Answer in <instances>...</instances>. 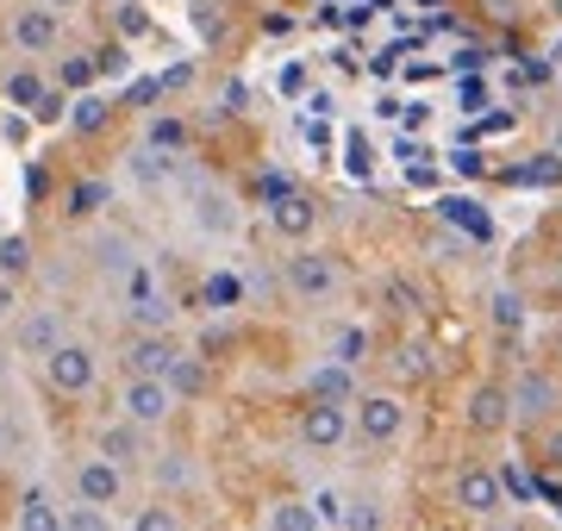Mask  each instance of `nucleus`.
<instances>
[{"label": "nucleus", "mask_w": 562, "mask_h": 531, "mask_svg": "<svg viewBox=\"0 0 562 531\" xmlns=\"http://www.w3.org/2000/svg\"><path fill=\"white\" fill-rule=\"evenodd\" d=\"M281 287L301 301V307H325L344 294V263L331 250H313V245H294V257H281Z\"/></svg>", "instance_id": "f257e3e1"}, {"label": "nucleus", "mask_w": 562, "mask_h": 531, "mask_svg": "<svg viewBox=\"0 0 562 531\" xmlns=\"http://www.w3.org/2000/svg\"><path fill=\"white\" fill-rule=\"evenodd\" d=\"M38 375L50 394L81 400V394H94V382H101V350L88 344V338H63L50 357H38Z\"/></svg>", "instance_id": "f03ea898"}, {"label": "nucleus", "mask_w": 562, "mask_h": 531, "mask_svg": "<svg viewBox=\"0 0 562 531\" xmlns=\"http://www.w3.org/2000/svg\"><path fill=\"white\" fill-rule=\"evenodd\" d=\"M7 44L20 50V57H50L63 44V13H50L44 0H25L7 13Z\"/></svg>", "instance_id": "7ed1b4c3"}, {"label": "nucleus", "mask_w": 562, "mask_h": 531, "mask_svg": "<svg viewBox=\"0 0 562 531\" xmlns=\"http://www.w3.org/2000/svg\"><path fill=\"white\" fill-rule=\"evenodd\" d=\"M69 488H76V500H88V507H125V494H132V475L120 470V463H106V456H76V470H69Z\"/></svg>", "instance_id": "20e7f679"}, {"label": "nucleus", "mask_w": 562, "mask_h": 531, "mask_svg": "<svg viewBox=\"0 0 562 531\" xmlns=\"http://www.w3.org/2000/svg\"><path fill=\"white\" fill-rule=\"evenodd\" d=\"M188 225L220 245V238H238L244 213H238V201H232L220 182H188Z\"/></svg>", "instance_id": "39448f33"}, {"label": "nucleus", "mask_w": 562, "mask_h": 531, "mask_svg": "<svg viewBox=\"0 0 562 531\" xmlns=\"http://www.w3.org/2000/svg\"><path fill=\"white\" fill-rule=\"evenodd\" d=\"M176 394H169V382H150V375H125L120 382V419H132V426L144 431H162L169 419H176Z\"/></svg>", "instance_id": "423d86ee"}, {"label": "nucleus", "mask_w": 562, "mask_h": 531, "mask_svg": "<svg viewBox=\"0 0 562 531\" xmlns=\"http://www.w3.org/2000/svg\"><path fill=\"white\" fill-rule=\"evenodd\" d=\"M450 507L469 512V519H494V512L506 507V475L482 470V463L457 470V482H450Z\"/></svg>", "instance_id": "0eeeda50"}, {"label": "nucleus", "mask_w": 562, "mask_h": 531, "mask_svg": "<svg viewBox=\"0 0 562 531\" xmlns=\"http://www.w3.org/2000/svg\"><path fill=\"white\" fill-rule=\"evenodd\" d=\"M94 456H106V463H120V470L132 475V470H144V463H150V431L113 413V419H101V426H94Z\"/></svg>", "instance_id": "6e6552de"}, {"label": "nucleus", "mask_w": 562, "mask_h": 531, "mask_svg": "<svg viewBox=\"0 0 562 531\" xmlns=\"http://www.w3.org/2000/svg\"><path fill=\"white\" fill-rule=\"evenodd\" d=\"M176 357H181L176 331H132L120 344V369L125 375H150V382H162L176 369Z\"/></svg>", "instance_id": "1a4fd4ad"}, {"label": "nucleus", "mask_w": 562, "mask_h": 531, "mask_svg": "<svg viewBox=\"0 0 562 531\" xmlns=\"http://www.w3.org/2000/svg\"><path fill=\"white\" fill-rule=\"evenodd\" d=\"M506 400H513V419L519 426H550L562 407V388H557V375H543V369H525L519 382L506 388Z\"/></svg>", "instance_id": "9d476101"}, {"label": "nucleus", "mask_w": 562, "mask_h": 531, "mask_svg": "<svg viewBox=\"0 0 562 531\" xmlns=\"http://www.w3.org/2000/svg\"><path fill=\"white\" fill-rule=\"evenodd\" d=\"M294 431H301L306 450H338L350 438V400H306Z\"/></svg>", "instance_id": "9b49d317"}, {"label": "nucleus", "mask_w": 562, "mask_h": 531, "mask_svg": "<svg viewBox=\"0 0 562 531\" xmlns=\"http://www.w3.org/2000/svg\"><path fill=\"white\" fill-rule=\"evenodd\" d=\"M350 426H357L369 444H394L406 431V400L401 394H362L357 413H350Z\"/></svg>", "instance_id": "f8f14e48"}, {"label": "nucleus", "mask_w": 562, "mask_h": 531, "mask_svg": "<svg viewBox=\"0 0 562 531\" xmlns=\"http://www.w3.org/2000/svg\"><path fill=\"white\" fill-rule=\"evenodd\" d=\"M69 331H63V313L57 307H32V313H20V326H13V357H50V350L63 344Z\"/></svg>", "instance_id": "ddd939ff"}, {"label": "nucleus", "mask_w": 562, "mask_h": 531, "mask_svg": "<svg viewBox=\"0 0 562 531\" xmlns=\"http://www.w3.org/2000/svg\"><path fill=\"white\" fill-rule=\"evenodd\" d=\"M269 225H276L281 238H288V245H306V238L319 231V201L294 188V194H281V201H269Z\"/></svg>", "instance_id": "4468645a"}, {"label": "nucleus", "mask_w": 562, "mask_h": 531, "mask_svg": "<svg viewBox=\"0 0 562 531\" xmlns=\"http://www.w3.org/2000/svg\"><path fill=\"white\" fill-rule=\"evenodd\" d=\"M469 431L475 438H494V431H506L513 426V400H506V382H482V388L469 394Z\"/></svg>", "instance_id": "2eb2a0df"}, {"label": "nucleus", "mask_w": 562, "mask_h": 531, "mask_svg": "<svg viewBox=\"0 0 562 531\" xmlns=\"http://www.w3.org/2000/svg\"><path fill=\"white\" fill-rule=\"evenodd\" d=\"M13 531H63V500L44 482H32L13 507Z\"/></svg>", "instance_id": "dca6fc26"}, {"label": "nucleus", "mask_w": 562, "mask_h": 531, "mask_svg": "<svg viewBox=\"0 0 562 531\" xmlns=\"http://www.w3.org/2000/svg\"><path fill=\"white\" fill-rule=\"evenodd\" d=\"M101 206H113V182L106 176H76L63 194V219H101Z\"/></svg>", "instance_id": "f3484780"}, {"label": "nucleus", "mask_w": 562, "mask_h": 531, "mask_svg": "<svg viewBox=\"0 0 562 531\" xmlns=\"http://www.w3.org/2000/svg\"><path fill=\"white\" fill-rule=\"evenodd\" d=\"M113 120H120V106L106 101L101 88H88V94H76V101H69V132H76V138H101Z\"/></svg>", "instance_id": "a211bd4d"}, {"label": "nucleus", "mask_w": 562, "mask_h": 531, "mask_svg": "<svg viewBox=\"0 0 562 531\" xmlns=\"http://www.w3.org/2000/svg\"><path fill=\"white\" fill-rule=\"evenodd\" d=\"M125 319H132V331H176V301L162 287H144L125 301Z\"/></svg>", "instance_id": "6ab92c4d"}, {"label": "nucleus", "mask_w": 562, "mask_h": 531, "mask_svg": "<svg viewBox=\"0 0 562 531\" xmlns=\"http://www.w3.org/2000/svg\"><path fill=\"white\" fill-rule=\"evenodd\" d=\"M150 150H162V157H188V144H194V125L181 120V113H150L144 120V138Z\"/></svg>", "instance_id": "aec40b11"}, {"label": "nucleus", "mask_w": 562, "mask_h": 531, "mask_svg": "<svg viewBox=\"0 0 562 531\" xmlns=\"http://www.w3.org/2000/svg\"><path fill=\"white\" fill-rule=\"evenodd\" d=\"M162 382H169V394H176V400H201V394L213 388V369H206V357H194V350H181V357H176V369H169Z\"/></svg>", "instance_id": "412c9836"}, {"label": "nucleus", "mask_w": 562, "mask_h": 531, "mask_svg": "<svg viewBox=\"0 0 562 531\" xmlns=\"http://www.w3.org/2000/svg\"><path fill=\"white\" fill-rule=\"evenodd\" d=\"M44 88H50V82H44L38 69H32V63H20V69H13V76L0 82V106H7V113H32Z\"/></svg>", "instance_id": "4be33fe9"}, {"label": "nucleus", "mask_w": 562, "mask_h": 531, "mask_svg": "<svg viewBox=\"0 0 562 531\" xmlns=\"http://www.w3.org/2000/svg\"><path fill=\"white\" fill-rule=\"evenodd\" d=\"M176 163L181 157H162V150H150V144H138V150L125 157V169H132V182L138 188H169L176 182Z\"/></svg>", "instance_id": "5701e85b"}, {"label": "nucleus", "mask_w": 562, "mask_h": 531, "mask_svg": "<svg viewBox=\"0 0 562 531\" xmlns=\"http://www.w3.org/2000/svg\"><path fill=\"white\" fill-rule=\"evenodd\" d=\"M150 482H157V494H176V488H188L194 482V463H188V450H150Z\"/></svg>", "instance_id": "b1692460"}, {"label": "nucleus", "mask_w": 562, "mask_h": 531, "mask_svg": "<svg viewBox=\"0 0 562 531\" xmlns=\"http://www.w3.org/2000/svg\"><path fill=\"white\" fill-rule=\"evenodd\" d=\"M132 263H138V245H132L125 231H101V238H94V269H101V275H113V282H120Z\"/></svg>", "instance_id": "393cba45"}, {"label": "nucleus", "mask_w": 562, "mask_h": 531, "mask_svg": "<svg viewBox=\"0 0 562 531\" xmlns=\"http://www.w3.org/2000/svg\"><path fill=\"white\" fill-rule=\"evenodd\" d=\"M382 307L394 313V319H419L425 313V287L413 282V275H387L382 282Z\"/></svg>", "instance_id": "a878e982"}, {"label": "nucleus", "mask_w": 562, "mask_h": 531, "mask_svg": "<svg viewBox=\"0 0 562 531\" xmlns=\"http://www.w3.org/2000/svg\"><path fill=\"white\" fill-rule=\"evenodd\" d=\"M25 275H32V238L7 231L0 238V282H25Z\"/></svg>", "instance_id": "bb28decb"}, {"label": "nucleus", "mask_w": 562, "mask_h": 531, "mask_svg": "<svg viewBox=\"0 0 562 531\" xmlns=\"http://www.w3.org/2000/svg\"><path fill=\"white\" fill-rule=\"evenodd\" d=\"M369 326H338L331 331V363H344V369H357V363H369Z\"/></svg>", "instance_id": "cd10ccee"}, {"label": "nucleus", "mask_w": 562, "mask_h": 531, "mask_svg": "<svg viewBox=\"0 0 562 531\" xmlns=\"http://www.w3.org/2000/svg\"><path fill=\"white\" fill-rule=\"evenodd\" d=\"M269 531H325V526L313 512V500H276L269 507Z\"/></svg>", "instance_id": "c85d7f7f"}, {"label": "nucleus", "mask_w": 562, "mask_h": 531, "mask_svg": "<svg viewBox=\"0 0 562 531\" xmlns=\"http://www.w3.org/2000/svg\"><path fill=\"white\" fill-rule=\"evenodd\" d=\"M306 400H350V369L344 363H325L306 375Z\"/></svg>", "instance_id": "c756f323"}, {"label": "nucleus", "mask_w": 562, "mask_h": 531, "mask_svg": "<svg viewBox=\"0 0 562 531\" xmlns=\"http://www.w3.org/2000/svg\"><path fill=\"white\" fill-rule=\"evenodd\" d=\"M487 319L501 331H519L525 326V294L519 287H494V294H487Z\"/></svg>", "instance_id": "7c9ffc66"}, {"label": "nucleus", "mask_w": 562, "mask_h": 531, "mask_svg": "<svg viewBox=\"0 0 562 531\" xmlns=\"http://www.w3.org/2000/svg\"><path fill=\"white\" fill-rule=\"evenodd\" d=\"M132 531H181V512L157 494V500H144V507L132 512Z\"/></svg>", "instance_id": "2f4dec72"}, {"label": "nucleus", "mask_w": 562, "mask_h": 531, "mask_svg": "<svg viewBox=\"0 0 562 531\" xmlns=\"http://www.w3.org/2000/svg\"><path fill=\"white\" fill-rule=\"evenodd\" d=\"M394 375H401L406 388H419L425 375H431V350H425V344H401V350H394Z\"/></svg>", "instance_id": "473e14b6"}, {"label": "nucleus", "mask_w": 562, "mask_h": 531, "mask_svg": "<svg viewBox=\"0 0 562 531\" xmlns=\"http://www.w3.org/2000/svg\"><path fill=\"white\" fill-rule=\"evenodd\" d=\"M63 531H113V512L88 507V500H69V507H63Z\"/></svg>", "instance_id": "72a5a7b5"}, {"label": "nucleus", "mask_w": 562, "mask_h": 531, "mask_svg": "<svg viewBox=\"0 0 562 531\" xmlns=\"http://www.w3.org/2000/svg\"><path fill=\"white\" fill-rule=\"evenodd\" d=\"M57 88L63 94H88V88H94V63H88V50L57 63Z\"/></svg>", "instance_id": "f704fd0d"}, {"label": "nucleus", "mask_w": 562, "mask_h": 531, "mask_svg": "<svg viewBox=\"0 0 562 531\" xmlns=\"http://www.w3.org/2000/svg\"><path fill=\"white\" fill-rule=\"evenodd\" d=\"M88 63H94V82H113V76H125V69H132L125 44H94V50H88Z\"/></svg>", "instance_id": "c9c22d12"}, {"label": "nucleus", "mask_w": 562, "mask_h": 531, "mask_svg": "<svg viewBox=\"0 0 562 531\" xmlns=\"http://www.w3.org/2000/svg\"><path fill=\"white\" fill-rule=\"evenodd\" d=\"M25 120H32V125H63V120H69V94H63V88L50 82V88L38 94V106L25 113Z\"/></svg>", "instance_id": "e433bc0d"}, {"label": "nucleus", "mask_w": 562, "mask_h": 531, "mask_svg": "<svg viewBox=\"0 0 562 531\" xmlns=\"http://www.w3.org/2000/svg\"><path fill=\"white\" fill-rule=\"evenodd\" d=\"M338 526L344 531H382V507H375V500H350V507L338 512Z\"/></svg>", "instance_id": "4c0bfd02"}, {"label": "nucleus", "mask_w": 562, "mask_h": 531, "mask_svg": "<svg viewBox=\"0 0 562 531\" xmlns=\"http://www.w3.org/2000/svg\"><path fill=\"white\" fill-rule=\"evenodd\" d=\"M201 301H206L213 313H220V307H232V301H238V282H232V275H213V282L201 287Z\"/></svg>", "instance_id": "58836bf2"}, {"label": "nucleus", "mask_w": 562, "mask_h": 531, "mask_svg": "<svg viewBox=\"0 0 562 531\" xmlns=\"http://www.w3.org/2000/svg\"><path fill=\"white\" fill-rule=\"evenodd\" d=\"M475 13L494 20V25H513V20H519V0H475Z\"/></svg>", "instance_id": "ea45409f"}, {"label": "nucleus", "mask_w": 562, "mask_h": 531, "mask_svg": "<svg viewBox=\"0 0 562 531\" xmlns=\"http://www.w3.org/2000/svg\"><path fill=\"white\" fill-rule=\"evenodd\" d=\"M543 470H557V475H562V426L543 431Z\"/></svg>", "instance_id": "a19ab883"}, {"label": "nucleus", "mask_w": 562, "mask_h": 531, "mask_svg": "<svg viewBox=\"0 0 562 531\" xmlns=\"http://www.w3.org/2000/svg\"><path fill=\"white\" fill-rule=\"evenodd\" d=\"M0 132H7V144H25L32 120H25V113H0Z\"/></svg>", "instance_id": "79ce46f5"}, {"label": "nucleus", "mask_w": 562, "mask_h": 531, "mask_svg": "<svg viewBox=\"0 0 562 531\" xmlns=\"http://www.w3.org/2000/svg\"><path fill=\"white\" fill-rule=\"evenodd\" d=\"M225 113H250V88L244 82H225Z\"/></svg>", "instance_id": "37998d69"}, {"label": "nucleus", "mask_w": 562, "mask_h": 531, "mask_svg": "<svg viewBox=\"0 0 562 531\" xmlns=\"http://www.w3.org/2000/svg\"><path fill=\"white\" fill-rule=\"evenodd\" d=\"M144 25H150V20H144L138 7H125V13H120V32H144Z\"/></svg>", "instance_id": "c03bdc74"}, {"label": "nucleus", "mask_w": 562, "mask_h": 531, "mask_svg": "<svg viewBox=\"0 0 562 531\" xmlns=\"http://www.w3.org/2000/svg\"><path fill=\"white\" fill-rule=\"evenodd\" d=\"M482 526H487V531H525L519 519H501V512H494V519H482Z\"/></svg>", "instance_id": "a18cd8bd"}, {"label": "nucleus", "mask_w": 562, "mask_h": 531, "mask_svg": "<svg viewBox=\"0 0 562 531\" xmlns=\"http://www.w3.org/2000/svg\"><path fill=\"white\" fill-rule=\"evenodd\" d=\"M44 7H50V13H76L81 0H44Z\"/></svg>", "instance_id": "49530a36"}, {"label": "nucleus", "mask_w": 562, "mask_h": 531, "mask_svg": "<svg viewBox=\"0 0 562 531\" xmlns=\"http://www.w3.org/2000/svg\"><path fill=\"white\" fill-rule=\"evenodd\" d=\"M550 282H557V294H562V263H557V275H550Z\"/></svg>", "instance_id": "de8ad7c7"}, {"label": "nucleus", "mask_w": 562, "mask_h": 531, "mask_svg": "<svg viewBox=\"0 0 562 531\" xmlns=\"http://www.w3.org/2000/svg\"><path fill=\"white\" fill-rule=\"evenodd\" d=\"M550 7H557V13H562V0H550Z\"/></svg>", "instance_id": "09e8293b"}]
</instances>
